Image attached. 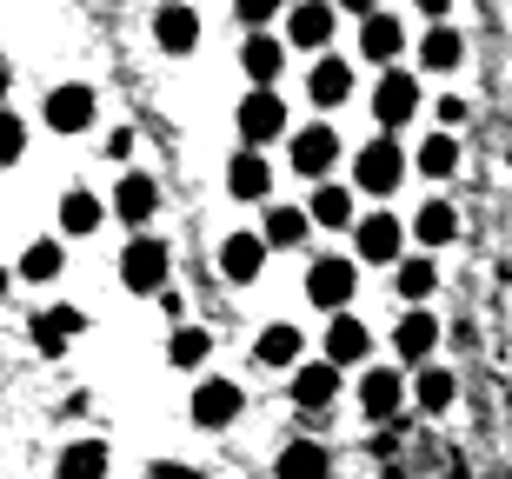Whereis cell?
Here are the masks:
<instances>
[{"label":"cell","mask_w":512,"mask_h":479,"mask_svg":"<svg viewBox=\"0 0 512 479\" xmlns=\"http://www.w3.org/2000/svg\"><path fill=\"white\" fill-rule=\"evenodd\" d=\"M7 80H14V74H7V60H0V100H7Z\"/></svg>","instance_id":"41"},{"label":"cell","mask_w":512,"mask_h":479,"mask_svg":"<svg viewBox=\"0 0 512 479\" xmlns=\"http://www.w3.org/2000/svg\"><path fill=\"white\" fill-rule=\"evenodd\" d=\"M353 180H360L366 193H393L399 180H406V154H399L386 134H380V140H366L360 160H353Z\"/></svg>","instance_id":"1"},{"label":"cell","mask_w":512,"mask_h":479,"mask_svg":"<svg viewBox=\"0 0 512 479\" xmlns=\"http://www.w3.org/2000/svg\"><path fill=\"white\" fill-rule=\"evenodd\" d=\"M167 267H173V253L160 247V240H133L127 260H120V280H127L133 293H167Z\"/></svg>","instance_id":"4"},{"label":"cell","mask_w":512,"mask_h":479,"mask_svg":"<svg viewBox=\"0 0 512 479\" xmlns=\"http://www.w3.org/2000/svg\"><path fill=\"white\" fill-rule=\"evenodd\" d=\"M153 40H160L167 54H187L193 40H200V20H193V7H180V0H167V7L153 14Z\"/></svg>","instance_id":"10"},{"label":"cell","mask_w":512,"mask_h":479,"mask_svg":"<svg viewBox=\"0 0 512 479\" xmlns=\"http://www.w3.org/2000/svg\"><path fill=\"white\" fill-rule=\"evenodd\" d=\"M333 386H340V360L300 366V373H293V400H300L306 413H320V406H333Z\"/></svg>","instance_id":"11"},{"label":"cell","mask_w":512,"mask_h":479,"mask_svg":"<svg viewBox=\"0 0 512 479\" xmlns=\"http://www.w3.org/2000/svg\"><path fill=\"white\" fill-rule=\"evenodd\" d=\"M333 20H340L333 0H300V7L286 14V40H293V47H326V40H333Z\"/></svg>","instance_id":"7"},{"label":"cell","mask_w":512,"mask_h":479,"mask_svg":"<svg viewBox=\"0 0 512 479\" xmlns=\"http://www.w3.org/2000/svg\"><path fill=\"white\" fill-rule=\"evenodd\" d=\"M147 479H200L193 466H173V460H160V466H147Z\"/></svg>","instance_id":"38"},{"label":"cell","mask_w":512,"mask_h":479,"mask_svg":"<svg viewBox=\"0 0 512 479\" xmlns=\"http://www.w3.org/2000/svg\"><path fill=\"white\" fill-rule=\"evenodd\" d=\"M340 7H353V14H373V7H380V0H340Z\"/></svg>","instance_id":"39"},{"label":"cell","mask_w":512,"mask_h":479,"mask_svg":"<svg viewBox=\"0 0 512 479\" xmlns=\"http://www.w3.org/2000/svg\"><path fill=\"white\" fill-rule=\"evenodd\" d=\"M0 293H7V267H0Z\"/></svg>","instance_id":"42"},{"label":"cell","mask_w":512,"mask_h":479,"mask_svg":"<svg viewBox=\"0 0 512 479\" xmlns=\"http://www.w3.org/2000/svg\"><path fill=\"white\" fill-rule=\"evenodd\" d=\"M373 114H380V127L393 134V127H406V120L419 114V80L399 74V67H386L380 87H373Z\"/></svg>","instance_id":"3"},{"label":"cell","mask_w":512,"mask_h":479,"mask_svg":"<svg viewBox=\"0 0 512 479\" xmlns=\"http://www.w3.org/2000/svg\"><path fill=\"white\" fill-rule=\"evenodd\" d=\"M54 273H60V247H54V240H34V247L20 253V280H34V287H47Z\"/></svg>","instance_id":"31"},{"label":"cell","mask_w":512,"mask_h":479,"mask_svg":"<svg viewBox=\"0 0 512 479\" xmlns=\"http://www.w3.org/2000/svg\"><path fill=\"white\" fill-rule=\"evenodd\" d=\"M413 227H419V240H426V247H446V240L459 233V213L446 207V200H433V207L413 213Z\"/></svg>","instance_id":"29"},{"label":"cell","mask_w":512,"mask_h":479,"mask_svg":"<svg viewBox=\"0 0 512 479\" xmlns=\"http://www.w3.org/2000/svg\"><path fill=\"white\" fill-rule=\"evenodd\" d=\"M153 207H160V187H153L147 173H127L114 187V213L127 220V227H140V220H153Z\"/></svg>","instance_id":"13"},{"label":"cell","mask_w":512,"mask_h":479,"mask_svg":"<svg viewBox=\"0 0 512 479\" xmlns=\"http://www.w3.org/2000/svg\"><path fill=\"white\" fill-rule=\"evenodd\" d=\"M60 227H67V233H94L100 227V200L87 187H74L67 200H60Z\"/></svg>","instance_id":"30"},{"label":"cell","mask_w":512,"mask_h":479,"mask_svg":"<svg viewBox=\"0 0 512 479\" xmlns=\"http://www.w3.org/2000/svg\"><path fill=\"white\" fill-rule=\"evenodd\" d=\"M266 233H227V247H220V267L227 280H260V260H266Z\"/></svg>","instance_id":"9"},{"label":"cell","mask_w":512,"mask_h":479,"mask_svg":"<svg viewBox=\"0 0 512 479\" xmlns=\"http://www.w3.org/2000/svg\"><path fill=\"white\" fill-rule=\"evenodd\" d=\"M227 187H233V200H266L273 167H266L260 154H240V160H233V173H227Z\"/></svg>","instance_id":"22"},{"label":"cell","mask_w":512,"mask_h":479,"mask_svg":"<svg viewBox=\"0 0 512 479\" xmlns=\"http://www.w3.org/2000/svg\"><path fill=\"white\" fill-rule=\"evenodd\" d=\"M453 167H459V147H453V134H433L426 147H419V173H433V180H446Z\"/></svg>","instance_id":"32"},{"label":"cell","mask_w":512,"mask_h":479,"mask_svg":"<svg viewBox=\"0 0 512 479\" xmlns=\"http://www.w3.org/2000/svg\"><path fill=\"white\" fill-rule=\"evenodd\" d=\"M80 326H87V320H80L74 307H47L34 320V346H40V353H67V346L80 340Z\"/></svg>","instance_id":"14"},{"label":"cell","mask_w":512,"mask_h":479,"mask_svg":"<svg viewBox=\"0 0 512 479\" xmlns=\"http://www.w3.org/2000/svg\"><path fill=\"white\" fill-rule=\"evenodd\" d=\"M193 420H200V426L240 420V386H233V380H207L200 393H193Z\"/></svg>","instance_id":"12"},{"label":"cell","mask_w":512,"mask_h":479,"mask_svg":"<svg viewBox=\"0 0 512 479\" xmlns=\"http://www.w3.org/2000/svg\"><path fill=\"white\" fill-rule=\"evenodd\" d=\"M366 346H373V333H366L353 313H333V326H326V360L353 366V360H366Z\"/></svg>","instance_id":"15"},{"label":"cell","mask_w":512,"mask_h":479,"mask_svg":"<svg viewBox=\"0 0 512 479\" xmlns=\"http://www.w3.org/2000/svg\"><path fill=\"white\" fill-rule=\"evenodd\" d=\"M459 54H466V40H459L453 27H433V34L419 40V60H426L433 74H446V67H459Z\"/></svg>","instance_id":"28"},{"label":"cell","mask_w":512,"mask_h":479,"mask_svg":"<svg viewBox=\"0 0 512 479\" xmlns=\"http://www.w3.org/2000/svg\"><path fill=\"white\" fill-rule=\"evenodd\" d=\"M20 154H27V127L14 114H0V167H14Z\"/></svg>","instance_id":"36"},{"label":"cell","mask_w":512,"mask_h":479,"mask_svg":"<svg viewBox=\"0 0 512 479\" xmlns=\"http://www.w3.org/2000/svg\"><path fill=\"white\" fill-rule=\"evenodd\" d=\"M313 227H360V220H353V193L346 187H333V180H326L320 193H313Z\"/></svg>","instance_id":"23"},{"label":"cell","mask_w":512,"mask_h":479,"mask_svg":"<svg viewBox=\"0 0 512 479\" xmlns=\"http://www.w3.org/2000/svg\"><path fill=\"white\" fill-rule=\"evenodd\" d=\"M280 127H286V107H280V94L273 87H253L247 100H240V134L260 147V140H280Z\"/></svg>","instance_id":"6"},{"label":"cell","mask_w":512,"mask_h":479,"mask_svg":"<svg viewBox=\"0 0 512 479\" xmlns=\"http://www.w3.org/2000/svg\"><path fill=\"white\" fill-rule=\"evenodd\" d=\"M167 360H173V366H200V360H207V333H200V326H173Z\"/></svg>","instance_id":"33"},{"label":"cell","mask_w":512,"mask_h":479,"mask_svg":"<svg viewBox=\"0 0 512 479\" xmlns=\"http://www.w3.org/2000/svg\"><path fill=\"white\" fill-rule=\"evenodd\" d=\"M399 393H406V386H399V373H366V380H360V406L373 413V420H393V413H399Z\"/></svg>","instance_id":"21"},{"label":"cell","mask_w":512,"mask_h":479,"mask_svg":"<svg viewBox=\"0 0 512 479\" xmlns=\"http://www.w3.org/2000/svg\"><path fill=\"white\" fill-rule=\"evenodd\" d=\"M419 7H426V14L439 20V14H446V7H453V0H419Z\"/></svg>","instance_id":"40"},{"label":"cell","mask_w":512,"mask_h":479,"mask_svg":"<svg viewBox=\"0 0 512 479\" xmlns=\"http://www.w3.org/2000/svg\"><path fill=\"white\" fill-rule=\"evenodd\" d=\"M107 473V446L100 440H74L60 453V479H100Z\"/></svg>","instance_id":"24"},{"label":"cell","mask_w":512,"mask_h":479,"mask_svg":"<svg viewBox=\"0 0 512 479\" xmlns=\"http://www.w3.org/2000/svg\"><path fill=\"white\" fill-rule=\"evenodd\" d=\"M47 127H54V134L94 127V87H54V94H47Z\"/></svg>","instance_id":"8"},{"label":"cell","mask_w":512,"mask_h":479,"mask_svg":"<svg viewBox=\"0 0 512 479\" xmlns=\"http://www.w3.org/2000/svg\"><path fill=\"white\" fill-rule=\"evenodd\" d=\"M393 346H399V360H426L439 346V320L433 313H406V320L393 326Z\"/></svg>","instance_id":"17"},{"label":"cell","mask_w":512,"mask_h":479,"mask_svg":"<svg viewBox=\"0 0 512 479\" xmlns=\"http://www.w3.org/2000/svg\"><path fill=\"white\" fill-rule=\"evenodd\" d=\"M300 360V326H286V320H273L260 333V366H293Z\"/></svg>","instance_id":"26"},{"label":"cell","mask_w":512,"mask_h":479,"mask_svg":"<svg viewBox=\"0 0 512 479\" xmlns=\"http://www.w3.org/2000/svg\"><path fill=\"white\" fill-rule=\"evenodd\" d=\"M333 167H340V134H333V127H300V134H293V173L326 180Z\"/></svg>","instance_id":"5"},{"label":"cell","mask_w":512,"mask_h":479,"mask_svg":"<svg viewBox=\"0 0 512 479\" xmlns=\"http://www.w3.org/2000/svg\"><path fill=\"white\" fill-rule=\"evenodd\" d=\"M240 67L253 74V87H273V80H280V67H286L280 40H273V34H253L247 47H240Z\"/></svg>","instance_id":"18"},{"label":"cell","mask_w":512,"mask_h":479,"mask_svg":"<svg viewBox=\"0 0 512 479\" xmlns=\"http://www.w3.org/2000/svg\"><path fill=\"white\" fill-rule=\"evenodd\" d=\"M353 287H360L353 260H313V267H306V300L326 307V313H340L346 300H353Z\"/></svg>","instance_id":"2"},{"label":"cell","mask_w":512,"mask_h":479,"mask_svg":"<svg viewBox=\"0 0 512 479\" xmlns=\"http://www.w3.org/2000/svg\"><path fill=\"white\" fill-rule=\"evenodd\" d=\"M399 47H406V34H399V20L373 7V14H366V27H360V54H366V60H380V67H386V60H393Z\"/></svg>","instance_id":"16"},{"label":"cell","mask_w":512,"mask_h":479,"mask_svg":"<svg viewBox=\"0 0 512 479\" xmlns=\"http://www.w3.org/2000/svg\"><path fill=\"white\" fill-rule=\"evenodd\" d=\"M326 466H333V460H326L320 440H293L280 453V479H326Z\"/></svg>","instance_id":"20"},{"label":"cell","mask_w":512,"mask_h":479,"mask_svg":"<svg viewBox=\"0 0 512 479\" xmlns=\"http://www.w3.org/2000/svg\"><path fill=\"white\" fill-rule=\"evenodd\" d=\"M306 227H313V213H300V207H273L266 213V240H273V247H300L306 240Z\"/></svg>","instance_id":"27"},{"label":"cell","mask_w":512,"mask_h":479,"mask_svg":"<svg viewBox=\"0 0 512 479\" xmlns=\"http://www.w3.org/2000/svg\"><path fill=\"white\" fill-rule=\"evenodd\" d=\"M233 7H240V20H253V27L280 14V0H233Z\"/></svg>","instance_id":"37"},{"label":"cell","mask_w":512,"mask_h":479,"mask_svg":"<svg viewBox=\"0 0 512 479\" xmlns=\"http://www.w3.org/2000/svg\"><path fill=\"white\" fill-rule=\"evenodd\" d=\"M360 260H399V220L393 213L360 220Z\"/></svg>","instance_id":"19"},{"label":"cell","mask_w":512,"mask_h":479,"mask_svg":"<svg viewBox=\"0 0 512 479\" xmlns=\"http://www.w3.org/2000/svg\"><path fill=\"white\" fill-rule=\"evenodd\" d=\"M346 94H353V67H346V60H320V67H313V100H320V107H340Z\"/></svg>","instance_id":"25"},{"label":"cell","mask_w":512,"mask_h":479,"mask_svg":"<svg viewBox=\"0 0 512 479\" xmlns=\"http://www.w3.org/2000/svg\"><path fill=\"white\" fill-rule=\"evenodd\" d=\"M433 287H439L433 260H406V267H399V293H406V300H426Z\"/></svg>","instance_id":"35"},{"label":"cell","mask_w":512,"mask_h":479,"mask_svg":"<svg viewBox=\"0 0 512 479\" xmlns=\"http://www.w3.org/2000/svg\"><path fill=\"white\" fill-rule=\"evenodd\" d=\"M419 406H426V413H446V406H453V373H419Z\"/></svg>","instance_id":"34"}]
</instances>
